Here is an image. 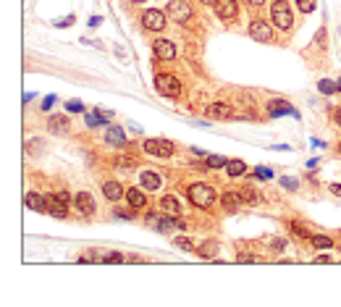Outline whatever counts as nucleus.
Returning a JSON list of instances; mask_svg holds the SVG:
<instances>
[{
    "label": "nucleus",
    "instance_id": "f257e3e1",
    "mask_svg": "<svg viewBox=\"0 0 341 307\" xmlns=\"http://www.w3.org/2000/svg\"><path fill=\"white\" fill-rule=\"evenodd\" d=\"M187 194H189L192 205H197V208H210L215 202V192L208 184H192Z\"/></svg>",
    "mask_w": 341,
    "mask_h": 307
},
{
    "label": "nucleus",
    "instance_id": "f03ea898",
    "mask_svg": "<svg viewBox=\"0 0 341 307\" xmlns=\"http://www.w3.org/2000/svg\"><path fill=\"white\" fill-rule=\"evenodd\" d=\"M270 16H273V24H276L278 29H289L291 27V8H289L286 0H273Z\"/></svg>",
    "mask_w": 341,
    "mask_h": 307
},
{
    "label": "nucleus",
    "instance_id": "7ed1b4c3",
    "mask_svg": "<svg viewBox=\"0 0 341 307\" xmlns=\"http://www.w3.org/2000/svg\"><path fill=\"white\" fill-rule=\"evenodd\" d=\"M155 87H157V92L166 95V97H178L181 95V81L171 74H161V76H155Z\"/></svg>",
    "mask_w": 341,
    "mask_h": 307
},
{
    "label": "nucleus",
    "instance_id": "20e7f679",
    "mask_svg": "<svg viewBox=\"0 0 341 307\" xmlns=\"http://www.w3.org/2000/svg\"><path fill=\"white\" fill-rule=\"evenodd\" d=\"M145 150L152 158H171L173 155V142H168V139H147Z\"/></svg>",
    "mask_w": 341,
    "mask_h": 307
},
{
    "label": "nucleus",
    "instance_id": "39448f33",
    "mask_svg": "<svg viewBox=\"0 0 341 307\" xmlns=\"http://www.w3.org/2000/svg\"><path fill=\"white\" fill-rule=\"evenodd\" d=\"M166 13L173 21H178V24H184V21H189V16H192V8H189L187 0H171L168 8H166Z\"/></svg>",
    "mask_w": 341,
    "mask_h": 307
},
{
    "label": "nucleus",
    "instance_id": "423d86ee",
    "mask_svg": "<svg viewBox=\"0 0 341 307\" xmlns=\"http://www.w3.org/2000/svg\"><path fill=\"white\" fill-rule=\"evenodd\" d=\"M166 11H157V8H152V11H147L145 16H142V27L147 29V32H161L163 27H166Z\"/></svg>",
    "mask_w": 341,
    "mask_h": 307
},
{
    "label": "nucleus",
    "instance_id": "0eeeda50",
    "mask_svg": "<svg viewBox=\"0 0 341 307\" xmlns=\"http://www.w3.org/2000/svg\"><path fill=\"white\" fill-rule=\"evenodd\" d=\"M249 37L257 39V42H268V39H273V29H270V24H265L263 18H257V21L249 24Z\"/></svg>",
    "mask_w": 341,
    "mask_h": 307
},
{
    "label": "nucleus",
    "instance_id": "6e6552de",
    "mask_svg": "<svg viewBox=\"0 0 341 307\" xmlns=\"http://www.w3.org/2000/svg\"><path fill=\"white\" fill-rule=\"evenodd\" d=\"M152 53L157 55V60H173L176 58V48L168 39H155L152 42Z\"/></svg>",
    "mask_w": 341,
    "mask_h": 307
},
{
    "label": "nucleus",
    "instance_id": "1a4fd4ad",
    "mask_svg": "<svg viewBox=\"0 0 341 307\" xmlns=\"http://www.w3.org/2000/svg\"><path fill=\"white\" fill-rule=\"evenodd\" d=\"M208 116H210L213 121H229V118L234 116V111H231L229 103H210V105H208Z\"/></svg>",
    "mask_w": 341,
    "mask_h": 307
},
{
    "label": "nucleus",
    "instance_id": "9d476101",
    "mask_svg": "<svg viewBox=\"0 0 341 307\" xmlns=\"http://www.w3.org/2000/svg\"><path fill=\"white\" fill-rule=\"evenodd\" d=\"M74 205H76V210L82 213V215H95V200L89 197L87 192H79L76 197H74Z\"/></svg>",
    "mask_w": 341,
    "mask_h": 307
},
{
    "label": "nucleus",
    "instance_id": "9b49d317",
    "mask_svg": "<svg viewBox=\"0 0 341 307\" xmlns=\"http://www.w3.org/2000/svg\"><path fill=\"white\" fill-rule=\"evenodd\" d=\"M126 202H129L131 210H142L147 205V197H145V192H139L136 187H131V189H126Z\"/></svg>",
    "mask_w": 341,
    "mask_h": 307
},
{
    "label": "nucleus",
    "instance_id": "f8f14e48",
    "mask_svg": "<svg viewBox=\"0 0 341 307\" xmlns=\"http://www.w3.org/2000/svg\"><path fill=\"white\" fill-rule=\"evenodd\" d=\"M215 13L223 21H231L236 16V0H218V3H215Z\"/></svg>",
    "mask_w": 341,
    "mask_h": 307
},
{
    "label": "nucleus",
    "instance_id": "ddd939ff",
    "mask_svg": "<svg viewBox=\"0 0 341 307\" xmlns=\"http://www.w3.org/2000/svg\"><path fill=\"white\" fill-rule=\"evenodd\" d=\"M103 194L108 197L110 202H118L126 192H124V187H121L118 181H105V184H103Z\"/></svg>",
    "mask_w": 341,
    "mask_h": 307
},
{
    "label": "nucleus",
    "instance_id": "4468645a",
    "mask_svg": "<svg viewBox=\"0 0 341 307\" xmlns=\"http://www.w3.org/2000/svg\"><path fill=\"white\" fill-rule=\"evenodd\" d=\"M239 197H242V205H260L263 202V197H260V192L255 187H242Z\"/></svg>",
    "mask_w": 341,
    "mask_h": 307
},
{
    "label": "nucleus",
    "instance_id": "2eb2a0df",
    "mask_svg": "<svg viewBox=\"0 0 341 307\" xmlns=\"http://www.w3.org/2000/svg\"><path fill=\"white\" fill-rule=\"evenodd\" d=\"M139 184L145 189H157V187H163V179H161V173H155V171H145L139 176Z\"/></svg>",
    "mask_w": 341,
    "mask_h": 307
},
{
    "label": "nucleus",
    "instance_id": "dca6fc26",
    "mask_svg": "<svg viewBox=\"0 0 341 307\" xmlns=\"http://www.w3.org/2000/svg\"><path fill=\"white\" fill-rule=\"evenodd\" d=\"M48 129L53 131V134H66V131H68V118L66 116H53L48 121Z\"/></svg>",
    "mask_w": 341,
    "mask_h": 307
},
{
    "label": "nucleus",
    "instance_id": "f3484780",
    "mask_svg": "<svg viewBox=\"0 0 341 307\" xmlns=\"http://www.w3.org/2000/svg\"><path fill=\"white\" fill-rule=\"evenodd\" d=\"M48 210H50L55 218H66V215H68V210H66V202H61L55 194H53V197H48Z\"/></svg>",
    "mask_w": 341,
    "mask_h": 307
},
{
    "label": "nucleus",
    "instance_id": "a211bd4d",
    "mask_svg": "<svg viewBox=\"0 0 341 307\" xmlns=\"http://www.w3.org/2000/svg\"><path fill=\"white\" fill-rule=\"evenodd\" d=\"M220 202H223V208L229 210V213H234V210L242 205V197H239V194H234V192H226V194L220 197Z\"/></svg>",
    "mask_w": 341,
    "mask_h": 307
},
{
    "label": "nucleus",
    "instance_id": "6ab92c4d",
    "mask_svg": "<svg viewBox=\"0 0 341 307\" xmlns=\"http://www.w3.org/2000/svg\"><path fill=\"white\" fill-rule=\"evenodd\" d=\"M27 208L29 210H37V213H42V210H48V200H42L39 194H27Z\"/></svg>",
    "mask_w": 341,
    "mask_h": 307
},
{
    "label": "nucleus",
    "instance_id": "aec40b11",
    "mask_svg": "<svg viewBox=\"0 0 341 307\" xmlns=\"http://www.w3.org/2000/svg\"><path fill=\"white\" fill-rule=\"evenodd\" d=\"M161 208H163V213H168V215H178V213H181V202L176 200V197H163V200H161Z\"/></svg>",
    "mask_w": 341,
    "mask_h": 307
},
{
    "label": "nucleus",
    "instance_id": "412c9836",
    "mask_svg": "<svg viewBox=\"0 0 341 307\" xmlns=\"http://www.w3.org/2000/svg\"><path fill=\"white\" fill-rule=\"evenodd\" d=\"M105 142H108V145H124V142H126V139H124V131H121L118 126H108Z\"/></svg>",
    "mask_w": 341,
    "mask_h": 307
},
{
    "label": "nucleus",
    "instance_id": "4be33fe9",
    "mask_svg": "<svg viewBox=\"0 0 341 307\" xmlns=\"http://www.w3.org/2000/svg\"><path fill=\"white\" fill-rule=\"evenodd\" d=\"M226 171H229V176H242V173L247 171V163L242 160V158H234V160H229V163H226Z\"/></svg>",
    "mask_w": 341,
    "mask_h": 307
},
{
    "label": "nucleus",
    "instance_id": "5701e85b",
    "mask_svg": "<svg viewBox=\"0 0 341 307\" xmlns=\"http://www.w3.org/2000/svg\"><path fill=\"white\" fill-rule=\"evenodd\" d=\"M310 242H312V247H317V250H328V247H333V242H331L328 236H323V234L310 236Z\"/></svg>",
    "mask_w": 341,
    "mask_h": 307
},
{
    "label": "nucleus",
    "instance_id": "b1692460",
    "mask_svg": "<svg viewBox=\"0 0 341 307\" xmlns=\"http://www.w3.org/2000/svg\"><path fill=\"white\" fill-rule=\"evenodd\" d=\"M281 113H291V108L281 100H273L270 103V116H281Z\"/></svg>",
    "mask_w": 341,
    "mask_h": 307
},
{
    "label": "nucleus",
    "instance_id": "393cba45",
    "mask_svg": "<svg viewBox=\"0 0 341 307\" xmlns=\"http://www.w3.org/2000/svg\"><path fill=\"white\" fill-rule=\"evenodd\" d=\"M215 250H218V244H215V242H205L197 252H199L202 257H213V255H215Z\"/></svg>",
    "mask_w": 341,
    "mask_h": 307
},
{
    "label": "nucleus",
    "instance_id": "a878e982",
    "mask_svg": "<svg viewBox=\"0 0 341 307\" xmlns=\"http://www.w3.org/2000/svg\"><path fill=\"white\" fill-rule=\"evenodd\" d=\"M226 163L229 160H226L223 155H208V168H223Z\"/></svg>",
    "mask_w": 341,
    "mask_h": 307
},
{
    "label": "nucleus",
    "instance_id": "bb28decb",
    "mask_svg": "<svg viewBox=\"0 0 341 307\" xmlns=\"http://www.w3.org/2000/svg\"><path fill=\"white\" fill-rule=\"evenodd\" d=\"M297 6L302 13H312L315 11V0H297Z\"/></svg>",
    "mask_w": 341,
    "mask_h": 307
},
{
    "label": "nucleus",
    "instance_id": "cd10ccee",
    "mask_svg": "<svg viewBox=\"0 0 341 307\" xmlns=\"http://www.w3.org/2000/svg\"><path fill=\"white\" fill-rule=\"evenodd\" d=\"M161 218H163V215H157V213H147L145 221H147V226H150V229H157V226H161Z\"/></svg>",
    "mask_w": 341,
    "mask_h": 307
},
{
    "label": "nucleus",
    "instance_id": "c85d7f7f",
    "mask_svg": "<svg viewBox=\"0 0 341 307\" xmlns=\"http://www.w3.org/2000/svg\"><path fill=\"white\" fill-rule=\"evenodd\" d=\"M289 244H286V239H273V242H270V250L273 252H284Z\"/></svg>",
    "mask_w": 341,
    "mask_h": 307
},
{
    "label": "nucleus",
    "instance_id": "c756f323",
    "mask_svg": "<svg viewBox=\"0 0 341 307\" xmlns=\"http://www.w3.org/2000/svg\"><path fill=\"white\" fill-rule=\"evenodd\" d=\"M291 231L297 234V236H302V239H310V231H307L302 223H291Z\"/></svg>",
    "mask_w": 341,
    "mask_h": 307
},
{
    "label": "nucleus",
    "instance_id": "7c9ffc66",
    "mask_svg": "<svg viewBox=\"0 0 341 307\" xmlns=\"http://www.w3.org/2000/svg\"><path fill=\"white\" fill-rule=\"evenodd\" d=\"M103 124V113H89L87 116V126H100Z\"/></svg>",
    "mask_w": 341,
    "mask_h": 307
},
{
    "label": "nucleus",
    "instance_id": "2f4dec72",
    "mask_svg": "<svg viewBox=\"0 0 341 307\" xmlns=\"http://www.w3.org/2000/svg\"><path fill=\"white\" fill-rule=\"evenodd\" d=\"M338 87L336 84H331V81H320V92H326V95H331V92H336Z\"/></svg>",
    "mask_w": 341,
    "mask_h": 307
},
{
    "label": "nucleus",
    "instance_id": "473e14b6",
    "mask_svg": "<svg viewBox=\"0 0 341 307\" xmlns=\"http://www.w3.org/2000/svg\"><path fill=\"white\" fill-rule=\"evenodd\" d=\"M176 247H181V250H187V252H189V250H194V244L189 242V239H176Z\"/></svg>",
    "mask_w": 341,
    "mask_h": 307
},
{
    "label": "nucleus",
    "instance_id": "72a5a7b5",
    "mask_svg": "<svg viewBox=\"0 0 341 307\" xmlns=\"http://www.w3.org/2000/svg\"><path fill=\"white\" fill-rule=\"evenodd\" d=\"M103 260H105V262H121V260H124V257H121V255H118V252H108V255H105V257H103Z\"/></svg>",
    "mask_w": 341,
    "mask_h": 307
},
{
    "label": "nucleus",
    "instance_id": "f704fd0d",
    "mask_svg": "<svg viewBox=\"0 0 341 307\" xmlns=\"http://www.w3.org/2000/svg\"><path fill=\"white\" fill-rule=\"evenodd\" d=\"M55 197H58V200H61V202H66V205H71V194H68V192H58Z\"/></svg>",
    "mask_w": 341,
    "mask_h": 307
},
{
    "label": "nucleus",
    "instance_id": "c9c22d12",
    "mask_svg": "<svg viewBox=\"0 0 341 307\" xmlns=\"http://www.w3.org/2000/svg\"><path fill=\"white\" fill-rule=\"evenodd\" d=\"M255 176H257V179H270V171H268V168H257Z\"/></svg>",
    "mask_w": 341,
    "mask_h": 307
},
{
    "label": "nucleus",
    "instance_id": "e433bc0d",
    "mask_svg": "<svg viewBox=\"0 0 341 307\" xmlns=\"http://www.w3.org/2000/svg\"><path fill=\"white\" fill-rule=\"evenodd\" d=\"M281 184H286V189H297V179H284Z\"/></svg>",
    "mask_w": 341,
    "mask_h": 307
},
{
    "label": "nucleus",
    "instance_id": "4c0bfd02",
    "mask_svg": "<svg viewBox=\"0 0 341 307\" xmlns=\"http://www.w3.org/2000/svg\"><path fill=\"white\" fill-rule=\"evenodd\" d=\"M328 189H331V194H336V197H341V184H331Z\"/></svg>",
    "mask_w": 341,
    "mask_h": 307
},
{
    "label": "nucleus",
    "instance_id": "58836bf2",
    "mask_svg": "<svg viewBox=\"0 0 341 307\" xmlns=\"http://www.w3.org/2000/svg\"><path fill=\"white\" fill-rule=\"evenodd\" d=\"M236 260H239V262H255V257H252V255H239Z\"/></svg>",
    "mask_w": 341,
    "mask_h": 307
},
{
    "label": "nucleus",
    "instance_id": "ea45409f",
    "mask_svg": "<svg viewBox=\"0 0 341 307\" xmlns=\"http://www.w3.org/2000/svg\"><path fill=\"white\" fill-rule=\"evenodd\" d=\"M68 111H74V113H79V111H82V105H79V103H68Z\"/></svg>",
    "mask_w": 341,
    "mask_h": 307
},
{
    "label": "nucleus",
    "instance_id": "a19ab883",
    "mask_svg": "<svg viewBox=\"0 0 341 307\" xmlns=\"http://www.w3.org/2000/svg\"><path fill=\"white\" fill-rule=\"evenodd\" d=\"M247 3H249V6H263L265 0H247Z\"/></svg>",
    "mask_w": 341,
    "mask_h": 307
},
{
    "label": "nucleus",
    "instance_id": "79ce46f5",
    "mask_svg": "<svg viewBox=\"0 0 341 307\" xmlns=\"http://www.w3.org/2000/svg\"><path fill=\"white\" fill-rule=\"evenodd\" d=\"M199 3H205V6H215L218 0H199Z\"/></svg>",
    "mask_w": 341,
    "mask_h": 307
},
{
    "label": "nucleus",
    "instance_id": "37998d69",
    "mask_svg": "<svg viewBox=\"0 0 341 307\" xmlns=\"http://www.w3.org/2000/svg\"><path fill=\"white\" fill-rule=\"evenodd\" d=\"M336 124H341V111H336Z\"/></svg>",
    "mask_w": 341,
    "mask_h": 307
},
{
    "label": "nucleus",
    "instance_id": "c03bdc74",
    "mask_svg": "<svg viewBox=\"0 0 341 307\" xmlns=\"http://www.w3.org/2000/svg\"><path fill=\"white\" fill-rule=\"evenodd\" d=\"M134 3H145V0H134Z\"/></svg>",
    "mask_w": 341,
    "mask_h": 307
},
{
    "label": "nucleus",
    "instance_id": "a18cd8bd",
    "mask_svg": "<svg viewBox=\"0 0 341 307\" xmlns=\"http://www.w3.org/2000/svg\"><path fill=\"white\" fill-rule=\"evenodd\" d=\"M336 87H338V90H341V81H338V84H336Z\"/></svg>",
    "mask_w": 341,
    "mask_h": 307
},
{
    "label": "nucleus",
    "instance_id": "49530a36",
    "mask_svg": "<svg viewBox=\"0 0 341 307\" xmlns=\"http://www.w3.org/2000/svg\"><path fill=\"white\" fill-rule=\"evenodd\" d=\"M338 152H341V145H338Z\"/></svg>",
    "mask_w": 341,
    "mask_h": 307
}]
</instances>
